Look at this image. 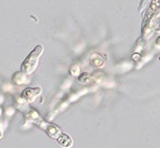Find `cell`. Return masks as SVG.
Instances as JSON below:
<instances>
[{"label":"cell","mask_w":160,"mask_h":148,"mask_svg":"<svg viewBox=\"0 0 160 148\" xmlns=\"http://www.w3.org/2000/svg\"><path fill=\"white\" fill-rule=\"evenodd\" d=\"M156 45H157V46H158V47H160V37H159V38H158V39H157V40H156Z\"/></svg>","instance_id":"obj_3"},{"label":"cell","mask_w":160,"mask_h":148,"mask_svg":"<svg viewBox=\"0 0 160 148\" xmlns=\"http://www.w3.org/2000/svg\"><path fill=\"white\" fill-rule=\"evenodd\" d=\"M42 52H43V46L38 45L37 47L27 56V59L22 62V72L27 73V74H30V73L34 72L36 66H37L38 59H39Z\"/></svg>","instance_id":"obj_1"},{"label":"cell","mask_w":160,"mask_h":148,"mask_svg":"<svg viewBox=\"0 0 160 148\" xmlns=\"http://www.w3.org/2000/svg\"><path fill=\"white\" fill-rule=\"evenodd\" d=\"M58 143L62 146H64V147H69L71 144H72V140H71V138L67 135H62L61 137L58 138Z\"/></svg>","instance_id":"obj_2"}]
</instances>
